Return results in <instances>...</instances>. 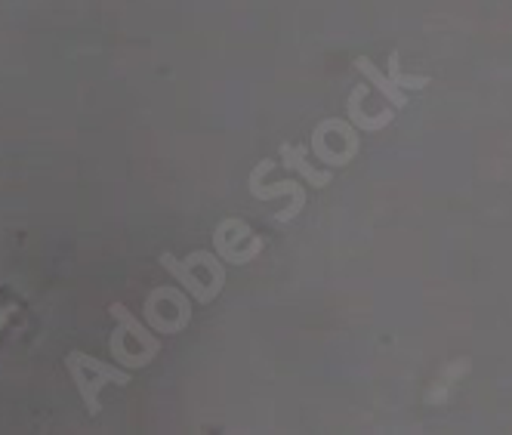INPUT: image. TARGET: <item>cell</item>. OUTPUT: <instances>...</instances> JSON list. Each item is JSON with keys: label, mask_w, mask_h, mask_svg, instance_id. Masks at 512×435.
Here are the masks:
<instances>
[{"label": "cell", "mask_w": 512, "mask_h": 435, "mask_svg": "<svg viewBox=\"0 0 512 435\" xmlns=\"http://www.w3.org/2000/svg\"><path fill=\"white\" fill-rule=\"evenodd\" d=\"M161 266L198 303H213L219 297V290H223V284H226L223 257H219V253H210V250H195L192 257H186V260H176L173 253H161Z\"/></svg>", "instance_id": "cell-1"}, {"label": "cell", "mask_w": 512, "mask_h": 435, "mask_svg": "<svg viewBox=\"0 0 512 435\" xmlns=\"http://www.w3.org/2000/svg\"><path fill=\"white\" fill-rule=\"evenodd\" d=\"M108 312L115 318V334L108 343L115 361L124 368H145L161 352V340L145 324H139V318L124 303H115Z\"/></svg>", "instance_id": "cell-2"}, {"label": "cell", "mask_w": 512, "mask_h": 435, "mask_svg": "<svg viewBox=\"0 0 512 435\" xmlns=\"http://www.w3.org/2000/svg\"><path fill=\"white\" fill-rule=\"evenodd\" d=\"M65 368H68V377L71 383L78 386L81 398H84V408L90 414H99V392L108 386V383H118V386H127L130 383V374L124 368H115V365H105V361L93 358V355H84V352H68L65 358Z\"/></svg>", "instance_id": "cell-3"}, {"label": "cell", "mask_w": 512, "mask_h": 435, "mask_svg": "<svg viewBox=\"0 0 512 435\" xmlns=\"http://www.w3.org/2000/svg\"><path fill=\"white\" fill-rule=\"evenodd\" d=\"M361 139H358V127L352 121H340V118H324L315 130H312V155L318 161H324L327 167H346L358 158Z\"/></svg>", "instance_id": "cell-4"}, {"label": "cell", "mask_w": 512, "mask_h": 435, "mask_svg": "<svg viewBox=\"0 0 512 435\" xmlns=\"http://www.w3.org/2000/svg\"><path fill=\"white\" fill-rule=\"evenodd\" d=\"M241 244H250V247H260L263 250V238L253 235V229L244 223V220H223L213 232V247L216 253L223 257L226 263H235V266H244L250 260H256V253L241 247Z\"/></svg>", "instance_id": "cell-5"}, {"label": "cell", "mask_w": 512, "mask_h": 435, "mask_svg": "<svg viewBox=\"0 0 512 435\" xmlns=\"http://www.w3.org/2000/svg\"><path fill=\"white\" fill-rule=\"evenodd\" d=\"M278 155H281V164H284V167H290V170H297L312 189L331 186L334 173H331V170H315V167L306 161V145H287V142H281Z\"/></svg>", "instance_id": "cell-6"}, {"label": "cell", "mask_w": 512, "mask_h": 435, "mask_svg": "<svg viewBox=\"0 0 512 435\" xmlns=\"http://www.w3.org/2000/svg\"><path fill=\"white\" fill-rule=\"evenodd\" d=\"M364 93H368V84H358L352 93H349V102H346V112H349V121L361 130V133H380L392 124L395 112L392 108H386V112L380 115H368V112H361V102H364Z\"/></svg>", "instance_id": "cell-7"}, {"label": "cell", "mask_w": 512, "mask_h": 435, "mask_svg": "<svg viewBox=\"0 0 512 435\" xmlns=\"http://www.w3.org/2000/svg\"><path fill=\"white\" fill-rule=\"evenodd\" d=\"M355 68L361 71L364 78L371 81V87L380 90V96H386V102H389L392 108H405V105H408V93H405V90H398V87L392 84V78H386L383 71H380L368 56H358V59H355Z\"/></svg>", "instance_id": "cell-8"}, {"label": "cell", "mask_w": 512, "mask_h": 435, "mask_svg": "<svg viewBox=\"0 0 512 435\" xmlns=\"http://www.w3.org/2000/svg\"><path fill=\"white\" fill-rule=\"evenodd\" d=\"M247 186H250V195H253V198H260V201H272V198L290 195V198H294V216L306 207V189H303L300 183H294V179H287V183H275V186H260V179H256V176L250 173Z\"/></svg>", "instance_id": "cell-9"}, {"label": "cell", "mask_w": 512, "mask_h": 435, "mask_svg": "<svg viewBox=\"0 0 512 435\" xmlns=\"http://www.w3.org/2000/svg\"><path fill=\"white\" fill-rule=\"evenodd\" d=\"M389 78H392V84L398 87V90H423V87H429V78L426 75H405L401 71V59H398V50H392L389 53Z\"/></svg>", "instance_id": "cell-10"}, {"label": "cell", "mask_w": 512, "mask_h": 435, "mask_svg": "<svg viewBox=\"0 0 512 435\" xmlns=\"http://www.w3.org/2000/svg\"><path fill=\"white\" fill-rule=\"evenodd\" d=\"M10 312H13V309H0V331H4V324H7Z\"/></svg>", "instance_id": "cell-11"}]
</instances>
